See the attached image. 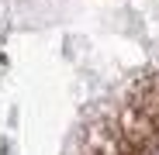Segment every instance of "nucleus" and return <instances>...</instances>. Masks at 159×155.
Masks as SVG:
<instances>
[{"instance_id":"1","label":"nucleus","mask_w":159,"mask_h":155,"mask_svg":"<svg viewBox=\"0 0 159 155\" xmlns=\"http://www.w3.org/2000/svg\"><path fill=\"white\" fill-rule=\"evenodd\" d=\"M145 155H159V135L149 141V148H145Z\"/></svg>"}]
</instances>
